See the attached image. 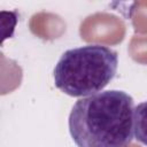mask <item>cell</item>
I'll list each match as a JSON object with an SVG mask.
<instances>
[{"label":"cell","mask_w":147,"mask_h":147,"mask_svg":"<svg viewBox=\"0 0 147 147\" xmlns=\"http://www.w3.org/2000/svg\"><path fill=\"white\" fill-rule=\"evenodd\" d=\"M116 51L103 45H85L65 51L55 64V86L63 93L85 98L101 92L115 77Z\"/></svg>","instance_id":"7a4b0ae2"},{"label":"cell","mask_w":147,"mask_h":147,"mask_svg":"<svg viewBox=\"0 0 147 147\" xmlns=\"http://www.w3.org/2000/svg\"><path fill=\"white\" fill-rule=\"evenodd\" d=\"M133 134L139 142L147 146V101L141 102L134 107Z\"/></svg>","instance_id":"3957f363"},{"label":"cell","mask_w":147,"mask_h":147,"mask_svg":"<svg viewBox=\"0 0 147 147\" xmlns=\"http://www.w3.org/2000/svg\"><path fill=\"white\" fill-rule=\"evenodd\" d=\"M133 99L108 90L78 99L68 126L77 147H129L133 138Z\"/></svg>","instance_id":"6da1fadb"}]
</instances>
